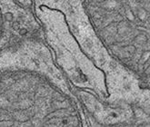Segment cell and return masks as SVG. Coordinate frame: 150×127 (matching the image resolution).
Returning a JSON list of instances; mask_svg holds the SVG:
<instances>
[{"label": "cell", "mask_w": 150, "mask_h": 127, "mask_svg": "<svg viewBox=\"0 0 150 127\" xmlns=\"http://www.w3.org/2000/svg\"><path fill=\"white\" fill-rule=\"evenodd\" d=\"M82 5L111 57L149 83L150 0L82 1Z\"/></svg>", "instance_id": "6da1fadb"}, {"label": "cell", "mask_w": 150, "mask_h": 127, "mask_svg": "<svg viewBox=\"0 0 150 127\" xmlns=\"http://www.w3.org/2000/svg\"><path fill=\"white\" fill-rule=\"evenodd\" d=\"M36 3L64 15L68 29L82 52L104 73L108 91L105 102L126 103L146 112L150 111L149 83L111 57L96 35L82 1H36Z\"/></svg>", "instance_id": "7a4b0ae2"}, {"label": "cell", "mask_w": 150, "mask_h": 127, "mask_svg": "<svg viewBox=\"0 0 150 127\" xmlns=\"http://www.w3.org/2000/svg\"><path fill=\"white\" fill-rule=\"evenodd\" d=\"M19 86L24 101L28 107L26 110L14 90L8 87L0 77V89L28 116L26 117L0 95V127H89L86 114L74 95H68L55 84L49 85L45 100L40 101L39 95L42 79L39 75L38 95L33 102L32 93L25 96L16 72L9 70Z\"/></svg>", "instance_id": "3957f363"}, {"label": "cell", "mask_w": 150, "mask_h": 127, "mask_svg": "<svg viewBox=\"0 0 150 127\" xmlns=\"http://www.w3.org/2000/svg\"><path fill=\"white\" fill-rule=\"evenodd\" d=\"M33 10L40 22L44 40L52 50L57 66L72 87L96 95L102 101L108 98L104 73L82 52L70 33L64 15L33 1Z\"/></svg>", "instance_id": "277c9868"}, {"label": "cell", "mask_w": 150, "mask_h": 127, "mask_svg": "<svg viewBox=\"0 0 150 127\" xmlns=\"http://www.w3.org/2000/svg\"><path fill=\"white\" fill-rule=\"evenodd\" d=\"M11 69L38 73L47 77L65 93L74 95L72 86L57 66L52 52L41 39H26L0 52V72Z\"/></svg>", "instance_id": "5b68a950"}, {"label": "cell", "mask_w": 150, "mask_h": 127, "mask_svg": "<svg viewBox=\"0 0 150 127\" xmlns=\"http://www.w3.org/2000/svg\"><path fill=\"white\" fill-rule=\"evenodd\" d=\"M33 1H0L3 36L0 52L26 39L44 40L43 27L33 10Z\"/></svg>", "instance_id": "8992f818"}, {"label": "cell", "mask_w": 150, "mask_h": 127, "mask_svg": "<svg viewBox=\"0 0 150 127\" xmlns=\"http://www.w3.org/2000/svg\"><path fill=\"white\" fill-rule=\"evenodd\" d=\"M72 92L91 119L102 127H126L149 120L148 113L126 103L110 104L96 95L72 87Z\"/></svg>", "instance_id": "52a82bcc"}, {"label": "cell", "mask_w": 150, "mask_h": 127, "mask_svg": "<svg viewBox=\"0 0 150 127\" xmlns=\"http://www.w3.org/2000/svg\"><path fill=\"white\" fill-rule=\"evenodd\" d=\"M126 127H149V120H147V121H142V122L137 123H135L133 125L126 126Z\"/></svg>", "instance_id": "ba28073f"}, {"label": "cell", "mask_w": 150, "mask_h": 127, "mask_svg": "<svg viewBox=\"0 0 150 127\" xmlns=\"http://www.w3.org/2000/svg\"><path fill=\"white\" fill-rule=\"evenodd\" d=\"M2 36H3V17H2L1 9H0V44H1Z\"/></svg>", "instance_id": "9c48e42d"}]
</instances>
